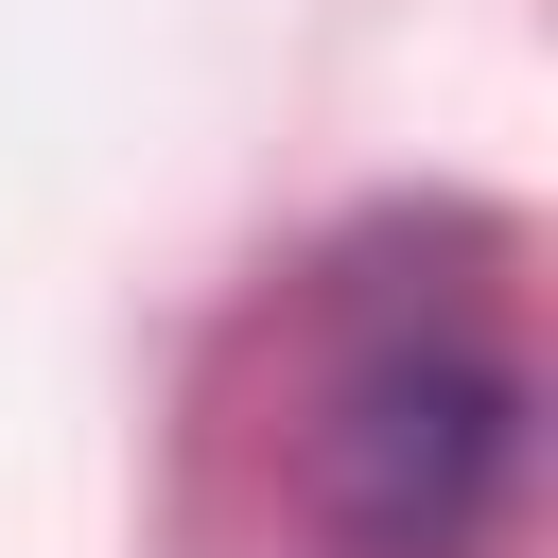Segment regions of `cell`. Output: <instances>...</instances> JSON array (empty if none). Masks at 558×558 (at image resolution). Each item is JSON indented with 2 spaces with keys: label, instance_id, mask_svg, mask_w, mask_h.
I'll use <instances>...</instances> for the list:
<instances>
[{
  "label": "cell",
  "instance_id": "1",
  "mask_svg": "<svg viewBox=\"0 0 558 558\" xmlns=\"http://www.w3.org/2000/svg\"><path fill=\"white\" fill-rule=\"evenodd\" d=\"M506 471H523V384L488 349H453V331L366 349L331 384V418H314V523L349 558H471Z\"/></svg>",
  "mask_w": 558,
  "mask_h": 558
}]
</instances>
